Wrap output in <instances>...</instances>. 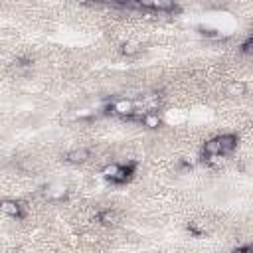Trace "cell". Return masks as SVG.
<instances>
[{"label": "cell", "instance_id": "obj_5", "mask_svg": "<svg viewBox=\"0 0 253 253\" xmlns=\"http://www.w3.org/2000/svg\"><path fill=\"white\" fill-rule=\"evenodd\" d=\"M67 164H73V166H83L91 160V150L87 146H75L71 150H67L65 158H63Z\"/></svg>", "mask_w": 253, "mask_h": 253}, {"label": "cell", "instance_id": "obj_1", "mask_svg": "<svg viewBox=\"0 0 253 253\" xmlns=\"http://www.w3.org/2000/svg\"><path fill=\"white\" fill-rule=\"evenodd\" d=\"M40 194H42L43 200H47V202H51V204H59V202H65V200L69 198V190H67V186L57 184V182H51V184L43 186Z\"/></svg>", "mask_w": 253, "mask_h": 253}, {"label": "cell", "instance_id": "obj_12", "mask_svg": "<svg viewBox=\"0 0 253 253\" xmlns=\"http://www.w3.org/2000/svg\"><path fill=\"white\" fill-rule=\"evenodd\" d=\"M117 4H123V6H128V4H134V0H115Z\"/></svg>", "mask_w": 253, "mask_h": 253}, {"label": "cell", "instance_id": "obj_6", "mask_svg": "<svg viewBox=\"0 0 253 253\" xmlns=\"http://www.w3.org/2000/svg\"><path fill=\"white\" fill-rule=\"evenodd\" d=\"M138 8L144 10H156V12H174L176 0H134Z\"/></svg>", "mask_w": 253, "mask_h": 253}, {"label": "cell", "instance_id": "obj_7", "mask_svg": "<svg viewBox=\"0 0 253 253\" xmlns=\"http://www.w3.org/2000/svg\"><path fill=\"white\" fill-rule=\"evenodd\" d=\"M217 140H219V156H231L233 150H235L237 144H239V136H237L235 132L217 134Z\"/></svg>", "mask_w": 253, "mask_h": 253}, {"label": "cell", "instance_id": "obj_8", "mask_svg": "<svg viewBox=\"0 0 253 253\" xmlns=\"http://www.w3.org/2000/svg\"><path fill=\"white\" fill-rule=\"evenodd\" d=\"M225 93L229 97H237V99L245 97L247 95V81L245 79H233V81H229L227 87H225Z\"/></svg>", "mask_w": 253, "mask_h": 253}, {"label": "cell", "instance_id": "obj_11", "mask_svg": "<svg viewBox=\"0 0 253 253\" xmlns=\"http://www.w3.org/2000/svg\"><path fill=\"white\" fill-rule=\"evenodd\" d=\"M140 51H142V43L136 42V40H126V42L121 43V53L126 55V57H134Z\"/></svg>", "mask_w": 253, "mask_h": 253}, {"label": "cell", "instance_id": "obj_2", "mask_svg": "<svg viewBox=\"0 0 253 253\" xmlns=\"http://www.w3.org/2000/svg\"><path fill=\"white\" fill-rule=\"evenodd\" d=\"M0 213H4L6 217L22 219V217H26V206L18 200L4 198V200H0Z\"/></svg>", "mask_w": 253, "mask_h": 253}, {"label": "cell", "instance_id": "obj_10", "mask_svg": "<svg viewBox=\"0 0 253 253\" xmlns=\"http://www.w3.org/2000/svg\"><path fill=\"white\" fill-rule=\"evenodd\" d=\"M202 156H206V160L211 158V156H219V140H217V136H210V138H206L202 142Z\"/></svg>", "mask_w": 253, "mask_h": 253}, {"label": "cell", "instance_id": "obj_9", "mask_svg": "<svg viewBox=\"0 0 253 253\" xmlns=\"http://www.w3.org/2000/svg\"><path fill=\"white\" fill-rule=\"evenodd\" d=\"M140 125L148 130H158L162 126V117L158 115V111H146L140 119Z\"/></svg>", "mask_w": 253, "mask_h": 253}, {"label": "cell", "instance_id": "obj_3", "mask_svg": "<svg viewBox=\"0 0 253 253\" xmlns=\"http://www.w3.org/2000/svg\"><path fill=\"white\" fill-rule=\"evenodd\" d=\"M134 101L132 99H128V97H121V99H117L111 107H107V115L111 113V115H115V117H121V119H130V115H132V111H134Z\"/></svg>", "mask_w": 253, "mask_h": 253}, {"label": "cell", "instance_id": "obj_4", "mask_svg": "<svg viewBox=\"0 0 253 253\" xmlns=\"http://www.w3.org/2000/svg\"><path fill=\"white\" fill-rule=\"evenodd\" d=\"M93 219H97V223H101L105 227H115V225H119L123 221V215H121L119 210H115V208L109 206V208H101L99 211H95V217Z\"/></svg>", "mask_w": 253, "mask_h": 253}]
</instances>
